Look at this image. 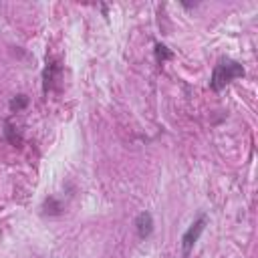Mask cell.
Instances as JSON below:
<instances>
[{
  "instance_id": "6da1fadb",
  "label": "cell",
  "mask_w": 258,
  "mask_h": 258,
  "mask_svg": "<svg viewBox=\"0 0 258 258\" xmlns=\"http://www.w3.org/2000/svg\"><path fill=\"white\" fill-rule=\"evenodd\" d=\"M238 77H244V67L238 60L220 58L218 64L214 67V73H212V79H210V87L214 91H222L230 81H234Z\"/></svg>"
},
{
  "instance_id": "7a4b0ae2",
  "label": "cell",
  "mask_w": 258,
  "mask_h": 258,
  "mask_svg": "<svg viewBox=\"0 0 258 258\" xmlns=\"http://www.w3.org/2000/svg\"><path fill=\"white\" fill-rule=\"evenodd\" d=\"M206 224H208V218H206V214H202V216L183 232V236H181V250H183V256H187V254L191 252V248H194V244L200 240V236H202Z\"/></svg>"
},
{
  "instance_id": "3957f363",
  "label": "cell",
  "mask_w": 258,
  "mask_h": 258,
  "mask_svg": "<svg viewBox=\"0 0 258 258\" xmlns=\"http://www.w3.org/2000/svg\"><path fill=\"white\" fill-rule=\"evenodd\" d=\"M135 230H137L139 238H149L153 232V216L149 212H141L135 218Z\"/></svg>"
},
{
  "instance_id": "277c9868",
  "label": "cell",
  "mask_w": 258,
  "mask_h": 258,
  "mask_svg": "<svg viewBox=\"0 0 258 258\" xmlns=\"http://www.w3.org/2000/svg\"><path fill=\"white\" fill-rule=\"evenodd\" d=\"M42 212L44 214H48V216H58V214H62V204L56 200V198H46L44 200V204H42Z\"/></svg>"
},
{
  "instance_id": "5b68a950",
  "label": "cell",
  "mask_w": 258,
  "mask_h": 258,
  "mask_svg": "<svg viewBox=\"0 0 258 258\" xmlns=\"http://www.w3.org/2000/svg\"><path fill=\"white\" fill-rule=\"evenodd\" d=\"M155 58H157V62H165V60L173 58V52H171L165 44L157 42V44H155Z\"/></svg>"
},
{
  "instance_id": "8992f818",
  "label": "cell",
  "mask_w": 258,
  "mask_h": 258,
  "mask_svg": "<svg viewBox=\"0 0 258 258\" xmlns=\"http://www.w3.org/2000/svg\"><path fill=\"white\" fill-rule=\"evenodd\" d=\"M26 105H28V97H26V95H16V97L10 101V109H12V111H22Z\"/></svg>"
},
{
  "instance_id": "52a82bcc",
  "label": "cell",
  "mask_w": 258,
  "mask_h": 258,
  "mask_svg": "<svg viewBox=\"0 0 258 258\" xmlns=\"http://www.w3.org/2000/svg\"><path fill=\"white\" fill-rule=\"evenodd\" d=\"M4 127H6V129H4V133H6V139H8L12 145H20V141H22V139H20V135L16 133V129H14L10 123H6Z\"/></svg>"
}]
</instances>
